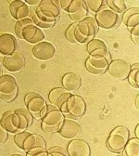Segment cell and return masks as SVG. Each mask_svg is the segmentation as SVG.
<instances>
[{"mask_svg": "<svg viewBox=\"0 0 139 156\" xmlns=\"http://www.w3.org/2000/svg\"><path fill=\"white\" fill-rule=\"evenodd\" d=\"M98 31L95 18L87 17L83 21L71 25L66 33V37L71 43H86L91 41Z\"/></svg>", "mask_w": 139, "mask_h": 156, "instance_id": "obj_1", "label": "cell"}, {"mask_svg": "<svg viewBox=\"0 0 139 156\" xmlns=\"http://www.w3.org/2000/svg\"><path fill=\"white\" fill-rule=\"evenodd\" d=\"M14 140L19 149L27 152V156H47L46 142L41 136L23 131L15 136Z\"/></svg>", "mask_w": 139, "mask_h": 156, "instance_id": "obj_2", "label": "cell"}, {"mask_svg": "<svg viewBox=\"0 0 139 156\" xmlns=\"http://www.w3.org/2000/svg\"><path fill=\"white\" fill-rule=\"evenodd\" d=\"M16 34L19 38L29 42L30 44H38L43 42L46 38L44 32L34 23L33 20L30 18L22 20L17 23Z\"/></svg>", "mask_w": 139, "mask_h": 156, "instance_id": "obj_3", "label": "cell"}, {"mask_svg": "<svg viewBox=\"0 0 139 156\" xmlns=\"http://www.w3.org/2000/svg\"><path fill=\"white\" fill-rule=\"evenodd\" d=\"M64 121L63 112L53 105L47 106V112L43 116L42 128L47 133L56 132L61 126Z\"/></svg>", "mask_w": 139, "mask_h": 156, "instance_id": "obj_4", "label": "cell"}, {"mask_svg": "<svg viewBox=\"0 0 139 156\" xmlns=\"http://www.w3.org/2000/svg\"><path fill=\"white\" fill-rule=\"evenodd\" d=\"M25 105L32 116L39 119L43 117L47 112V103L44 98L38 93L32 92L25 97Z\"/></svg>", "mask_w": 139, "mask_h": 156, "instance_id": "obj_5", "label": "cell"}, {"mask_svg": "<svg viewBox=\"0 0 139 156\" xmlns=\"http://www.w3.org/2000/svg\"><path fill=\"white\" fill-rule=\"evenodd\" d=\"M129 140V130L124 126L116 127L109 135L108 146L113 152H121Z\"/></svg>", "mask_w": 139, "mask_h": 156, "instance_id": "obj_6", "label": "cell"}, {"mask_svg": "<svg viewBox=\"0 0 139 156\" xmlns=\"http://www.w3.org/2000/svg\"><path fill=\"white\" fill-rule=\"evenodd\" d=\"M18 95V85L16 79L11 75L0 77V99L6 102L12 101Z\"/></svg>", "mask_w": 139, "mask_h": 156, "instance_id": "obj_7", "label": "cell"}, {"mask_svg": "<svg viewBox=\"0 0 139 156\" xmlns=\"http://www.w3.org/2000/svg\"><path fill=\"white\" fill-rule=\"evenodd\" d=\"M61 112L72 118H80L85 112V101L77 95H71L61 109Z\"/></svg>", "mask_w": 139, "mask_h": 156, "instance_id": "obj_8", "label": "cell"}, {"mask_svg": "<svg viewBox=\"0 0 139 156\" xmlns=\"http://www.w3.org/2000/svg\"><path fill=\"white\" fill-rule=\"evenodd\" d=\"M96 22L98 26L105 29H111L120 23V17L111 9H102L96 13Z\"/></svg>", "mask_w": 139, "mask_h": 156, "instance_id": "obj_9", "label": "cell"}, {"mask_svg": "<svg viewBox=\"0 0 139 156\" xmlns=\"http://www.w3.org/2000/svg\"><path fill=\"white\" fill-rule=\"evenodd\" d=\"M33 56L38 58V60L47 62L50 61L54 58L56 54V48L52 43L49 42H40L36 44L33 48Z\"/></svg>", "mask_w": 139, "mask_h": 156, "instance_id": "obj_10", "label": "cell"}, {"mask_svg": "<svg viewBox=\"0 0 139 156\" xmlns=\"http://www.w3.org/2000/svg\"><path fill=\"white\" fill-rule=\"evenodd\" d=\"M108 68H109V74L113 78H115V79H120V80L127 78L131 71L130 64L123 60H115L111 62L109 64Z\"/></svg>", "mask_w": 139, "mask_h": 156, "instance_id": "obj_11", "label": "cell"}, {"mask_svg": "<svg viewBox=\"0 0 139 156\" xmlns=\"http://www.w3.org/2000/svg\"><path fill=\"white\" fill-rule=\"evenodd\" d=\"M3 64L5 68L11 73L21 72L25 67V58L23 54L15 52L9 56H6Z\"/></svg>", "mask_w": 139, "mask_h": 156, "instance_id": "obj_12", "label": "cell"}, {"mask_svg": "<svg viewBox=\"0 0 139 156\" xmlns=\"http://www.w3.org/2000/svg\"><path fill=\"white\" fill-rule=\"evenodd\" d=\"M71 96V94L67 89L61 88V87H57L50 91L48 99H49L51 105H53L54 107L61 111V109L63 108L67 101L70 99Z\"/></svg>", "mask_w": 139, "mask_h": 156, "instance_id": "obj_13", "label": "cell"}, {"mask_svg": "<svg viewBox=\"0 0 139 156\" xmlns=\"http://www.w3.org/2000/svg\"><path fill=\"white\" fill-rule=\"evenodd\" d=\"M18 49V41L10 34H0V55L9 56Z\"/></svg>", "mask_w": 139, "mask_h": 156, "instance_id": "obj_14", "label": "cell"}, {"mask_svg": "<svg viewBox=\"0 0 139 156\" xmlns=\"http://www.w3.org/2000/svg\"><path fill=\"white\" fill-rule=\"evenodd\" d=\"M85 66L91 73L100 74L108 69L109 62L108 58L104 57L90 56L85 62Z\"/></svg>", "mask_w": 139, "mask_h": 156, "instance_id": "obj_15", "label": "cell"}, {"mask_svg": "<svg viewBox=\"0 0 139 156\" xmlns=\"http://www.w3.org/2000/svg\"><path fill=\"white\" fill-rule=\"evenodd\" d=\"M74 22H81L86 16V7L83 0H71L68 9H66Z\"/></svg>", "mask_w": 139, "mask_h": 156, "instance_id": "obj_16", "label": "cell"}, {"mask_svg": "<svg viewBox=\"0 0 139 156\" xmlns=\"http://www.w3.org/2000/svg\"><path fill=\"white\" fill-rule=\"evenodd\" d=\"M57 131L64 139L71 140V139L76 138V136L80 134L81 126L77 122H75L73 120L66 119L63 121L61 126L59 127V129Z\"/></svg>", "mask_w": 139, "mask_h": 156, "instance_id": "obj_17", "label": "cell"}, {"mask_svg": "<svg viewBox=\"0 0 139 156\" xmlns=\"http://www.w3.org/2000/svg\"><path fill=\"white\" fill-rule=\"evenodd\" d=\"M68 153L71 156H89V145L81 140H73L68 146Z\"/></svg>", "mask_w": 139, "mask_h": 156, "instance_id": "obj_18", "label": "cell"}, {"mask_svg": "<svg viewBox=\"0 0 139 156\" xmlns=\"http://www.w3.org/2000/svg\"><path fill=\"white\" fill-rule=\"evenodd\" d=\"M37 10L42 11L57 20L61 15V2L56 0H44L38 7Z\"/></svg>", "mask_w": 139, "mask_h": 156, "instance_id": "obj_19", "label": "cell"}, {"mask_svg": "<svg viewBox=\"0 0 139 156\" xmlns=\"http://www.w3.org/2000/svg\"><path fill=\"white\" fill-rule=\"evenodd\" d=\"M10 13L16 20L22 21L30 15V9L25 1H13L10 5Z\"/></svg>", "mask_w": 139, "mask_h": 156, "instance_id": "obj_20", "label": "cell"}, {"mask_svg": "<svg viewBox=\"0 0 139 156\" xmlns=\"http://www.w3.org/2000/svg\"><path fill=\"white\" fill-rule=\"evenodd\" d=\"M87 51L90 56L94 57H104L108 56L107 45L99 39H92L87 45Z\"/></svg>", "mask_w": 139, "mask_h": 156, "instance_id": "obj_21", "label": "cell"}, {"mask_svg": "<svg viewBox=\"0 0 139 156\" xmlns=\"http://www.w3.org/2000/svg\"><path fill=\"white\" fill-rule=\"evenodd\" d=\"M2 126L10 133H17L19 131L18 116L15 112H8L4 113L1 119Z\"/></svg>", "mask_w": 139, "mask_h": 156, "instance_id": "obj_22", "label": "cell"}, {"mask_svg": "<svg viewBox=\"0 0 139 156\" xmlns=\"http://www.w3.org/2000/svg\"><path fill=\"white\" fill-rule=\"evenodd\" d=\"M33 22L34 23L38 26V27H41V28H45V29H48L51 28L52 26L55 25L56 22H57V19L49 16L42 11H39V10H35V13L33 15Z\"/></svg>", "mask_w": 139, "mask_h": 156, "instance_id": "obj_23", "label": "cell"}, {"mask_svg": "<svg viewBox=\"0 0 139 156\" xmlns=\"http://www.w3.org/2000/svg\"><path fill=\"white\" fill-rule=\"evenodd\" d=\"M62 85L68 91H76L81 86V77L75 73H66L62 78Z\"/></svg>", "mask_w": 139, "mask_h": 156, "instance_id": "obj_24", "label": "cell"}, {"mask_svg": "<svg viewBox=\"0 0 139 156\" xmlns=\"http://www.w3.org/2000/svg\"><path fill=\"white\" fill-rule=\"evenodd\" d=\"M18 116V121H19V131H23L27 129L33 122V116L30 113L28 110L24 109H19L15 111Z\"/></svg>", "mask_w": 139, "mask_h": 156, "instance_id": "obj_25", "label": "cell"}, {"mask_svg": "<svg viewBox=\"0 0 139 156\" xmlns=\"http://www.w3.org/2000/svg\"><path fill=\"white\" fill-rule=\"evenodd\" d=\"M123 23L129 28H134L139 23V9L138 8L130 9L123 14Z\"/></svg>", "mask_w": 139, "mask_h": 156, "instance_id": "obj_26", "label": "cell"}, {"mask_svg": "<svg viewBox=\"0 0 139 156\" xmlns=\"http://www.w3.org/2000/svg\"><path fill=\"white\" fill-rule=\"evenodd\" d=\"M125 153L128 156H138L139 155V140L138 138L128 140L125 145Z\"/></svg>", "mask_w": 139, "mask_h": 156, "instance_id": "obj_27", "label": "cell"}, {"mask_svg": "<svg viewBox=\"0 0 139 156\" xmlns=\"http://www.w3.org/2000/svg\"><path fill=\"white\" fill-rule=\"evenodd\" d=\"M106 2L108 3V6L111 9V10L117 14L122 13L126 9V4L123 0H108Z\"/></svg>", "mask_w": 139, "mask_h": 156, "instance_id": "obj_28", "label": "cell"}, {"mask_svg": "<svg viewBox=\"0 0 139 156\" xmlns=\"http://www.w3.org/2000/svg\"><path fill=\"white\" fill-rule=\"evenodd\" d=\"M129 83L131 86L134 88L139 87V77H138V63H136L134 66L132 67V71H130V73L128 75Z\"/></svg>", "mask_w": 139, "mask_h": 156, "instance_id": "obj_29", "label": "cell"}, {"mask_svg": "<svg viewBox=\"0 0 139 156\" xmlns=\"http://www.w3.org/2000/svg\"><path fill=\"white\" fill-rule=\"evenodd\" d=\"M103 3L105 2L102 0H87V1H85V4L87 6V8L94 13L99 11V9L101 8Z\"/></svg>", "mask_w": 139, "mask_h": 156, "instance_id": "obj_30", "label": "cell"}, {"mask_svg": "<svg viewBox=\"0 0 139 156\" xmlns=\"http://www.w3.org/2000/svg\"><path fill=\"white\" fill-rule=\"evenodd\" d=\"M48 156H68V151L62 147H54L48 150L47 151Z\"/></svg>", "mask_w": 139, "mask_h": 156, "instance_id": "obj_31", "label": "cell"}, {"mask_svg": "<svg viewBox=\"0 0 139 156\" xmlns=\"http://www.w3.org/2000/svg\"><path fill=\"white\" fill-rule=\"evenodd\" d=\"M131 36H132L133 41L138 46L139 44V26L138 25L134 27L133 30L131 31Z\"/></svg>", "mask_w": 139, "mask_h": 156, "instance_id": "obj_32", "label": "cell"}, {"mask_svg": "<svg viewBox=\"0 0 139 156\" xmlns=\"http://www.w3.org/2000/svg\"><path fill=\"white\" fill-rule=\"evenodd\" d=\"M8 138V134H7V130L2 126V125L0 124V144H2L6 141Z\"/></svg>", "mask_w": 139, "mask_h": 156, "instance_id": "obj_33", "label": "cell"}, {"mask_svg": "<svg viewBox=\"0 0 139 156\" xmlns=\"http://www.w3.org/2000/svg\"><path fill=\"white\" fill-rule=\"evenodd\" d=\"M61 2V6L64 9H68V7L70 6V4H71V0H62V1H59Z\"/></svg>", "mask_w": 139, "mask_h": 156, "instance_id": "obj_34", "label": "cell"}, {"mask_svg": "<svg viewBox=\"0 0 139 156\" xmlns=\"http://www.w3.org/2000/svg\"><path fill=\"white\" fill-rule=\"evenodd\" d=\"M42 1L41 0H26L25 3H28V4H31V5H35V4H39L41 3Z\"/></svg>", "mask_w": 139, "mask_h": 156, "instance_id": "obj_35", "label": "cell"}, {"mask_svg": "<svg viewBox=\"0 0 139 156\" xmlns=\"http://www.w3.org/2000/svg\"><path fill=\"white\" fill-rule=\"evenodd\" d=\"M135 135H136V138H139V126H136V129H135Z\"/></svg>", "mask_w": 139, "mask_h": 156, "instance_id": "obj_36", "label": "cell"}, {"mask_svg": "<svg viewBox=\"0 0 139 156\" xmlns=\"http://www.w3.org/2000/svg\"><path fill=\"white\" fill-rule=\"evenodd\" d=\"M138 100H139V97L137 96V97H136V108H138V107H139V105H138V102H139V101H138Z\"/></svg>", "mask_w": 139, "mask_h": 156, "instance_id": "obj_37", "label": "cell"}, {"mask_svg": "<svg viewBox=\"0 0 139 156\" xmlns=\"http://www.w3.org/2000/svg\"><path fill=\"white\" fill-rule=\"evenodd\" d=\"M0 74H1V66H0Z\"/></svg>", "mask_w": 139, "mask_h": 156, "instance_id": "obj_38", "label": "cell"}]
</instances>
